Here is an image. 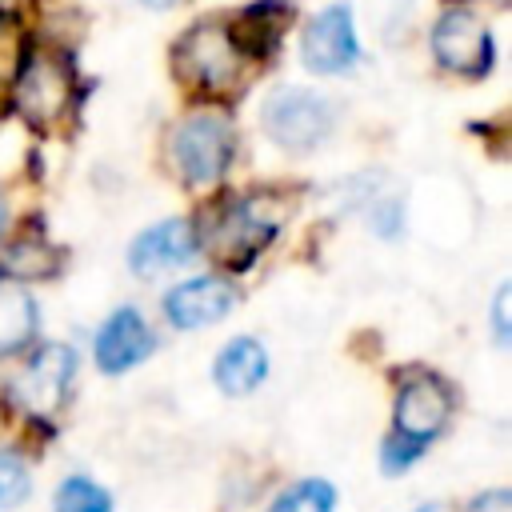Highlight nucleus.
<instances>
[{"label": "nucleus", "mask_w": 512, "mask_h": 512, "mask_svg": "<svg viewBox=\"0 0 512 512\" xmlns=\"http://www.w3.org/2000/svg\"><path fill=\"white\" fill-rule=\"evenodd\" d=\"M176 72L184 84L208 92V96H228L244 84L248 72V52L236 44L232 28L204 20L188 28L176 44Z\"/></svg>", "instance_id": "obj_1"}, {"label": "nucleus", "mask_w": 512, "mask_h": 512, "mask_svg": "<svg viewBox=\"0 0 512 512\" xmlns=\"http://www.w3.org/2000/svg\"><path fill=\"white\" fill-rule=\"evenodd\" d=\"M172 160L188 184H212L232 160V128L212 112L188 116L172 136Z\"/></svg>", "instance_id": "obj_2"}, {"label": "nucleus", "mask_w": 512, "mask_h": 512, "mask_svg": "<svg viewBox=\"0 0 512 512\" xmlns=\"http://www.w3.org/2000/svg\"><path fill=\"white\" fill-rule=\"evenodd\" d=\"M452 416V392L440 376L432 372H412L404 376L400 392H396V412H392V432L416 440V444H432L444 424Z\"/></svg>", "instance_id": "obj_3"}, {"label": "nucleus", "mask_w": 512, "mask_h": 512, "mask_svg": "<svg viewBox=\"0 0 512 512\" xmlns=\"http://www.w3.org/2000/svg\"><path fill=\"white\" fill-rule=\"evenodd\" d=\"M264 128L284 148H312L332 128V108L304 88H280L264 104Z\"/></svg>", "instance_id": "obj_4"}, {"label": "nucleus", "mask_w": 512, "mask_h": 512, "mask_svg": "<svg viewBox=\"0 0 512 512\" xmlns=\"http://www.w3.org/2000/svg\"><path fill=\"white\" fill-rule=\"evenodd\" d=\"M272 232H276V216L268 212V200H236L212 224L208 248L216 252V260L248 264L272 240Z\"/></svg>", "instance_id": "obj_5"}, {"label": "nucleus", "mask_w": 512, "mask_h": 512, "mask_svg": "<svg viewBox=\"0 0 512 512\" xmlns=\"http://www.w3.org/2000/svg\"><path fill=\"white\" fill-rule=\"evenodd\" d=\"M72 372H76V352H72L68 344H48V348H40V352L28 360V368L16 376L12 392H16V400H20L32 416H48V412H56V408L64 404L68 384H72Z\"/></svg>", "instance_id": "obj_6"}, {"label": "nucleus", "mask_w": 512, "mask_h": 512, "mask_svg": "<svg viewBox=\"0 0 512 512\" xmlns=\"http://www.w3.org/2000/svg\"><path fill=\"white\" fill-rule=\"evenodd\" d=\"M432 48H436V60L444 68L464 72V76H480L492 64V36H488V28L472 12H464V8H452V12H444L436 20Z\"/></svg>", "instance_id": "obj_7"}, {"label": "nucleus", "mask_w": 512, "mask_h": 512, "mask_svg": "<svg viewBox=\"0 0 512 512\" xmlns=\"http://www.w3.org/2000/svg\"><path fill=\"white\" fill-rule=\"evenodd\" d=\"M304 64L320 76H336L356 60V28H352V12L344 4H328L304 32Z\"/></svg>", "instance_id": "obj_8"}, {"label": "nucleus", "mask_w": 512, "mask_h": 512, "mask_svg": "<svg viewBox=\"0 0 512 512\" xmlns=\"http://www.w3.org/2000/svg\"><path fill=\"white\" fill-rule=\"evenodd\" d=\"M16 100L24 108V116L32 124H56L64 116V104H68V72L60 60L52 56H32L20 72V88H16Z\"/></svg>", "instance_id": "obj_9"}, {"label": "nucleus", "mask_w": 512, "mask_h": 512, "mask_svg": "<svg viewBox=\"0 0 512 512\" xmlns=\"http://www.w3.org/2000/svg\"><path fill=\"white\" fill-rule=\"evenodd\" d=\"M196 252V232L188 220H164L148 232L136 236L132 252H128V264L136 276H160V272H172L180 264H188V256Z\"/></svg>", "instance_id": "obj_10"}, {"label": "nucleus", "mask_w": 512, "mask_h": 512, "mask_svg": "<svg viewBox=\"0 0 512 512\" xmlns=\"http://www.w3.org/2000/svg\"><path fill=\"white\" fill-rule=\"evenodd\" d=\"M152 332H148V324H144V316L136 312V308H120V312H112L108 320H104V328L96 332V364L104 368V372H128V368H136L148 352H152Z\"/></svg>", "instance_id": "obj_11"}, {"label": "nucleus", "mask_w": 512, "mask_h": 512, "mask_svg": "<svg viewBox=\"0 0 512 512\" xmlns=\"http://www.w3.org/2000/svg\"><path fill=\"white\" fill-rule=\"evenodd\" d=\"M236 304V292L216 280V276H196V280H184L176 284L168 296H164V312L176 328H204V324H216L228 308Z\"/></svg>", "instance_id": "obj_12"}, {"label": "nucleus", "mask_w": 512, "mask_h": 512, "mask_svg": "<svg viewBox=\"0 0 512 512\" xmlns=\"http://www.w3.org/2000/svg\"><path fill=\"white\" fill-rule=\"evenodd\" d=\"M212 376H216V388L224 396H248L268 376V352H264V344L252 340V336L228 340L220 348V356H216Z\"/></svg>", "instance_id": "obj_13"}, {"label": "nucleus", "mask_w": 512, "mask_h": 512, "mask_svg": "<svg viewBox=\"0 0 512 512\" xmlns=\"http://www.w3.org/2000/svg\"><path fill=\"white\" fill-rule=\"evenodd\" d=\"M36 332V304L32 296L12 284V280H0V356L8 352H20Z\"/></svg>", "instance_id": "obj_14"}, {"label": "nucleus", "mask_w": 512, "mask_h": 512, "mask_svg": "<svg viewBox=\"0 0 512 512\" xmlns=\"http://www.w3.org/2000/svg\"><path fill=\"white\" fill-rule=\"evenodd\" d=\"M336 508V488L328 480H300L292 488H284L268 512H332Z\"/></svg>", "instance_id": "obj_15"}, {"label": "nucleus", "mask_w": 512, "mask_h": 512, "mask_svg": "<svg viewBox=\"0 0 512 512\" xmlns=\"http://www.w3.org/2000/svg\"><path fill=\"white\" fill-rule=\"evenodd\" d=\"M52 512H112V496L88 476H68L56 488Z\"/></svg>", "instance_id": "obj_16"}, {"label": "nucleus", "mask_w": 512, "mask_h": 512, "mask_svg": "<svg viewBox=\"0 0 512 512\" xmlns=\"http://www.w3.org/2000/svg\"><path fill=\"white\" fill-rule=\"evenodd\" d=\"M32 492L28 464L16 452H0V508H20Z\"/></svg>", "instance_id": "obj_17"}, {"label": "nucleus", "mask_w": 512, "mask_h": 512, "mask_svg": "<svg viewBox=\"0 0 512 512\" xmlns=\"http://www.w3.org/2000/svg\"><path fill=\"white\" fill-rule=\"evenodd\" d=\"M424 448H428V444H416V440H408V436H400V432H388L384 444H380V468H384L388 476H400V472H408V468L424 456Z\"/></svg>", "instance_id": "obj_18"}, {"label": "nucleus", "mask_w": 512, "mask_h": 512, "mask_svg": "<svg viewBox=\"0 0 512 512\" xmlns=\"http://www.w3.org/2000/svg\"><path fill=\"white\" fill-rule=\"evenodd\" d=\"M20 60H24V32L8 12H0V84H8L20 72Z\"/></svg>", "instance_id": "obj_19"}, {"label": "nucleus", "mask_w": 512, "mask_h": 512, "mask_svg": "<svg viewBox=\"0 0 512 512\" xmlns=\"http://www.w3.org/2000/svg\"><path fill=\"white\" fill-rule=\"evenodd\" d=\"M508 296H512V284H500L496 288V300H492V332H496V344L504 348L512 340V320H508Z\"/></svg>", "instance_id": "obj_20"}, {"label": "nucleus", "mask_w": 512, "mask_h": 512, "mask_svg": "<svg viewBox=\"0 0 512 512\" xmlns=\"http://www.w3.org/2000/svg\"><path fill=\"white\" fill-rule=\"evenodd\" d=\"M468 512H512V496L508 488H488L468 500Z\"/></svg>", "instance_id": "obj_21"}, {"label": "nucleus", "mask_w": 512, "mask_h": 512, "mask_svg": "<svg viewBox=\"0 0 512 512\" xmlns=\"http://www.w3.org/2000/svg\"><path fill=\"white\" fill-rule=\"evenodd\" d=\"M144 4H152V8H156V4H172V0H144Z\"/></svg>", "instance_id": "obj_22"}, {"label": "nucleus", "mask_w": 512, "mask_h": 512, "mask_svg": "<svg viewBox=\"0 0 512 512\" xmlns=\"http://www.w3.org/2000/svg\"><path fill=\"white\" fill-rule=\"evenodd\" d=\"M0 232H4V200H0Z\"/></svg>", "instance_id": "obj_23"}, {"label": "nucleus", "mask_w": 512, "mask_h": 512, "mask_svg": "<svg viewBox=\"0 0 512 512\" xmlns=\"http://www.w3.org/2000/svg\"><path fill=\"white\" fill-rule=\"evenodd\" d=\"M416 512H436V508H416Z\"/></svg>", "instance_id": "obj_24"}, {"label": "nucleus", "mask_w": 512, "mask_h": 512, "mask_svg": "<svg viewBox=\"0 0 512 512\" xmlns=\"http://www.w3.org/2000/svg\"><path fill=\"white\" fill-rule=\"evenodd\" d=\"M492 4H508V0H492Z\"/></svg>", "instance_id": "obj_25"}]
</instances>
